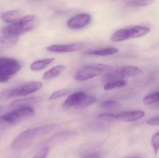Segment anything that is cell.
<instances>
[{"mask_svg": "<svg viewBox=\"0 0 159 158\" xmlns=\"http://www.w3.org/2000/svg\"><path fill=\"white\" fill-rule=\"evenodd\" d=\"M56 127V125L52 124L28 129L21 133L14 140L11 144V148L15 151L25 149L30 145L36 137L49 132Z\"/></svg>", "mask_w": 159, "mask_h": 158, "instance_id": "6da1fadb", "label": "cell"}, {"mask_svg": "<svg viewBox=\"0 0 159 158\" xmlns=\"http://www.w3.org/2000/svg\"><path fill=\"white\" fill-rule=\"evenodd\" d=\"M37 23V17L33 15H29L3 28L1 32L5 35L18 36L34 29Z\"/></svg>", "mask_w": 159, "mask_h": 158, "instance_id": "7a4b0ae2", "label": "cell"}, {"mask_svg": "<svg viewBox=\"0 0 159 158\" xmlns=\"http://www.w3.org/2000/svg\"><path fill=\"white\" fill-rule=\"evenodd\" d=\"M143 74V70L140 68L132 65H123L111 69L102 78L105 83L122 79L125 77H135Z\"/></svg>", "mask_w": 159, "mask_h": 158, "instance_id": "3957f363", "label": "cell"}, {"mask_svg": "<svg viewBox=\"0 0 159 158\" xmlns=\"http://www.w3.org/2000/svg\"><path fill=\"white\" fill-rule=\"evenodd\" d=\"M43 86V83L40 82H29L13 89L4 90L1 92L0 93V99L26 96L37 92Z\"/></svg>", "mask_w": 159, "mask_h": 158, "instance_id": "277c9868", "label": "cell"}, {"mask_svg": "<svg viewBox=\"0 0 159 158\" xmlns=\"http://www.w3.org/2000/svg\"><path fill=\"white\" fill-rule=\"evenodd\" d=\"M111 69L109 66L100 63H92L80 67L75 74V79L84 81L94 78Z\"/></svg>", "mask_w": 159, "mask_h": 158, "instance_id": "5b68a950", "label": "cell"}, {"mask_svg": "<svg viewBox=\"0 0 159 158\" xmlns=\"http://www.w3.org/2000/svg\"><path fill=\"white\" fill-rule=\"evenodd\" d=\"M148 28L143 26H133L120 29L116 31L111 37V40L114 42L122 41L130 39L140 38L150 32Z\"/></svg>", "mask_w": 159, "mask_h": 158, "instance_id": "8992f818", "label": "cell"}, {"mask_svg": "<svg viewBox=\"0 0 159 158\" xmlns=\"http://www.w3.org/2000/svg\"><path fill=\"white\" fill-rule=\"evenodd\" d=\"M21 67L18 61L14 58H0V83L7 82Z\"/></svg>", "mask_w": 159, "mask_h": 158, "instance_id": "52a82bcc", "label": "cell"}, {"mask_svg": "<svg viewBox=\"0 0 159 158\" xmlns=\"http://www.w3.org/2000/svg\"><path fill=\"white\" fill-rule=\"evenodd\" d=\"M34 113V109L31 106L23 107L9 112L4 116L10 125H15L31 117Z\"/></svg>", "mask_w": 159, "mask_h": 158, "instance_id": "ba28073f", "label": "cell"}, {"mask_svg": "<svg viewBox=\"0 0 159 158\" xmlns=\"http://www.w3.org/2000/svg\"><path fill=\"white\" fill-rule=\"evenodd\" d=\"M91 16L89 14H80L70 19L67 22L69 28L76 30L82 28L89 24Z\"/></svg>", "mask_w": 159, "mask_h": 158, "instance_id": "9c48e42d", "label": "cell"}, {"mask_svg": "<svg viewBox=\"0 0 159 158\" xmlns=\"http://www.w3.org/2000/svg\"><path fill=\"white\" fill-rule=\"evenodd\" d=\"M87 96V94L84 92H75L67 97L63 103L62 106L65 109L73 107L78 109Z\"/></svg>", "mask_w": 159, "mask_h": 158, "instance_id": "30bf717a", "label": "cell"}, {"mask_svg": "<svg viewBox=\"0 0 159 158\" xmlns=\"http://www.w3.org/2000/svg\"><path fill=\"white\" fill-rule=\"evenodd\" d=\"M83 44L79 43L65 45H54L47 47L46 49L50 52L56 53H67L78 51L82 49Z\"/></svg>", "mask_w": 159, "mask_h": 158, "instance_id": "8fae6325", "label": "cell"}, {"mask_svg": "<svg viewBox=\"0 0 159 158\" xmlns=\"http://www.w3.org/2000/svg\"><path fill=\"white\" fill-rule=\"evenodd\" d=\"M144 116L145 113L143 111H129L115 115V119L125 122H132L140 120Z\"/></svg>", "mask_w": 159, "mask_h": 158, "instance_id": "7c38bea8", "label": "cell"}, {"mask_svg": "<svg viewBox=\"0 0 159 158\" xmlns=\"http://www.w3.org/2000/svg\"><path fill=\"white\" fill-rule=\"evenodd\" d=\"M18 41V36L6 35L0 37V52L7 50L15 45Z\"/></svg>", "mask_w": 159, "mask_h": 158, "instance_id": "4fadbf2b", "label": "cell"}, {"mask_svg": "<svg viewBox=\"0 0 159 158\" xmlns=\"http://www.w3.org/2000/svg\"><path fill=\"white\" fill-rule=\"evenodd\" d=\"M40 100V98L38 96L27 97L22 99L15 100L10 104L12 107H23L31 106V105L38 103Z\"/></svg>", "mask_w": 159, "mask_h": 158, "instance_id": "5bb4252c", "label": "cell"}, {"mask_svg": "<svg viewBox=\"0 0 159 158\" xmlns=\"http://www.w3.org/2000/svg\"><path fill=\"white\" fill-rule=\"evenodd\" d=\"M20 11L18 10H10L6 11L2 13L1 15V18L3 21L6 23H15L20 19Z\"/></svg>", "mask_w": 159, "mask_h": 158, "instance_id": "9a60e30c", "label": "cell"}, {"mask_svg": "<svg viewBox=\"0 0 159 158\" xmlns=\"http://www.w3.org/2000/svg\"><path fill=\"white\" fill-rule=\"evenodd\" d=\"M119 50L117 48L115 47H107L103 49H98V50H91L86 53L87 55H89L105 56L112 55L118 53Z\"/></svg>", "mask_w": 159, "mask_h": 158, "instance_id": "2e32d148", "label": "cell"}, {"mask_svg": "<svg viewBox=\"0 0 159 158\" xmlns=\"http://www.w3.org/2000/svg\"><path fill=\"white\" fill-rule=\"evenodd\" d=\"M65 69V66L63 65H58L50 69L49 70L45 72L43 78L47 80L53 79L57 77L62 73Z\"/></svg>", "mask_w": 159, "mask_h": 158, "instance_id": "e0dca14e", "label": "cell"}, {"mask_svg": "<svg viewBox=\"0 0 159 158\" xmlns=\"http://www.w3.org/2000/svg\"><path fill=\"white\" fill-rule=\"evenodd\" d=\"M54 58H48L34 61L31 65V70L33 71L42 70L51 64L54 61Z\"/></svg>", "mask_w": 159, "mask_h": 158, "instance_id": "ac0fdd59", "label": "cell"}, {"mask_svg": "<svg viewBox=\"0 0 159 158\" xmlns=\"http://www.w3.org/2000/svg\"><path fill=\"white\" fill-rule=\"evenodd\" d=\"M127 84V81L123 79L115 81L104 83L103 88L106 91L113 90L116 88L124 87Z\"/></svg>", "mask_w": 159, "mask_h": 158, "instance_id": "d6986e66", "label": "cell"}, {"mask_svg": "<svg viewBox=\"0 0 159 158\" xmlns=\"http://www.w3.org/2000/svg\"><path fill=\"white\" fill-rule=\"evenodd\" d=\"M159 101V92L152 93L145 96L143 102L145 105H149Z\"/></svg>", "mask_w": 159, "mask_h": 158, "instance_id": "ffe728a7", "label": "cell"}, {"mask_svg": "<svg viewBox=\"0 0 159 158\" xmlns=\"http://www.w3.org/2000/svg\"><path fill=\"white\" fill-rule=\"evenodd\" d=\"M153 1H130L127 2V4L132 7H140L152 4Z\"/></svg>", "mask_w": 159, "mask_h": 158, "instance_id": "44dd1931", "label": "cell"}, {"mask_svg": "<svg viewBox=\"0 0 159 158\" xmlns=\"http://www.w3.org/2000/svg\"><path fill=\"white\" fill-rule=\"evenodd\" d=\"M96 98L94 96H87L86 98L84 99V101L81 103V105H80L78 109H83L86 108L90 106L93 105L94 103L96 102Z\"/></svg>", "mask_w": 159, "mask_h": 158, "instance_id": "7402d4cb", "label": "cell"}, {"mask_svg": "<svg viewBox=\"0 0 159 158\" xmlns=\"http://www.w3.org/2000/svg\"><path fill=\"white\" fill-rule=\"evenodd\" d=\"M119 104L117 102L112 100L105 101L101 104V107L102 108L106 110H111V109H116L118 107Z\"/></svg>", "mask_w": 159, "mask_h": 158, "instance_id": "603a6c76", "label": "cell"}, {"mask_svg": "<svg viewBox=\"0 0 159 158\" xmlns=\"http://www.w3.org/2000/svg\"><path fill=\"white\" fill-rule=\"evenodd\" d=\"M69 92H70V91L68 90H67V89L59 90V91L53 93L49 96V99L50 100H53L58 99V98L63 97V96L67 95L69 93Z\"/></svg>", "mask_w": 159, "mask_h": 158, "instance_id": "cb8c5ba5", "label": "cell"}, {"mask_svg": "<svg viewBox=\"0 0 159 158\" xmlns=\"http://www.w3.org/2000/svg\"><path fill=\"white\" fill-rule=\"evenodd\" d=\"M151 145L156 154L158 152L159 149V131L155 134L151 139Z\"/></svg>", "mask_w": 159, "mask_h": 158, "instance_id": "d4e9b609", "label": "cell"}, {"mask_svg": "<svg viewBox=\"0 0 159 158\" xmlns=\"http://www.w3.org/2000/svg\"><path fill=\"white\" fill-rule=\"evenodd\" d=\"M98 119L101 120L109 121L115 119V115L110 113H102L98 116Z\"/></svg>", "mask_w": 159, "mask_h": 158, "instance_id": "484cf974", "label": "cell"}, {"mask_svg": "<svg viewBox=\"0 0 159 158\" xmlns=\"http://www.w3.org/2000/svg\"><path fill=\"white\" fill-rule=\"evenodd\" d=\"M48 147H45L42 148L35 155L33 158H45L48 153Z\"/></svg>", "mask_w": 159, "mask_h": 158, "instance_id": "4316f807", "label": "cell"}, {"mask_svg": "<svg viewBox=\"0 0 159 158\" xmlns=\"http://www.w3.org/2000/svg\"><path fill=\"white\" fill-rule=\"evenodd\" d=\"M9 125L10 124L8 123L4 115L0 116V131L3 130Z\"/></svg>", "mask_w": 159, "mask_h": 158, "instance_id": "83f0119b", "label": "cell"}, {"mask_svg": "<svg viewBox=\"0 0 159 158\" xmlns=\"http://www.w3.org/2000/svg\"><path fill=\"white\" fill-rule=\"evenodd\" d=\"M147 123L150 125L159 126V117L149 119L147 121Z\"/></svg>", "mask_w": 159, "mask_h": 158, "instance_id": "f1b7e54d", "label": "cell"}, {"mask_svg": "<svg viewBox=\"0 0 159 158\" xmlns=\"http://www.w3.org/2000/svg\"><path fill=\"white\" fill-rule=\"evenodd\" d=\"M85 157L86 158H101V156L97 153H93V154L88 155Z\"/></svg>", "mask_w": 159, "mask_h": 158, "instance_id": "f546056e", "label": "cell"}, {"mask_svg": "<svg viewBox=\"0 0 159 158\" xmlns=\"http://www.w3.org/2000/svg\"><path fill=\"white\" fill-rule=\"evenodd\" d=\"M4 109V106H0V112Z\"/></svg>", "mask_w": 159, "mask_h": 158, "instance_id": "4dcf8cb0", "label": "cell"}, {"mask_svg": "<svg viewBox=\"0 0 159 158\" xmlns=\"http://www.w3.org/2000/svg\"><path fill=\"white\" fill-rule=\"evenodd\" d=\"M129 158V157H127V158Z\"/></svg>", "mask_w": 159, "mask_h": 158, "instance_id": "1f68e13d", "label": "cell"}, {"mask_svg": "<svg viewBox=\"0 0 159 158\" xmlns=\"http://www.w3.org/2000/svg\"><path fill=\"white\" fill-rule=\"evenodd\" d=\"M86 158V157H84V158Z\"/></svg>", "mask_w": 159, "mask_h": 158, "instance_id": "d6a6232c", "label": "cell"}, {"mask_svg": "<svg viewBox=\"0 0 159 158\" xmlns=\"http://www.w3.org/2000/svg\"></svg>", "mask_w": 159, "mask_h": 158, "instance_id": "836d02e7", "label": "cell"}]
</instances>
